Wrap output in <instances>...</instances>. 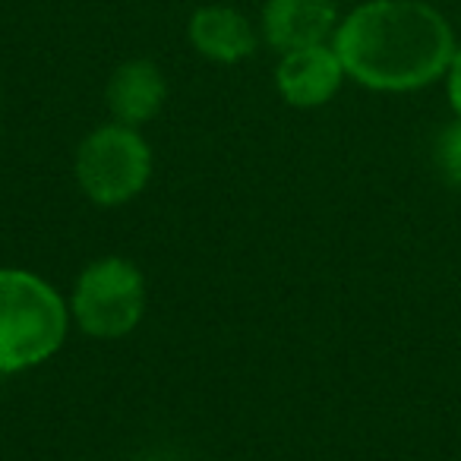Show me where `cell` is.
Segmentation results:
<instances>
[{
	"label": "cell",
	"instance_id": "cell-1",
	"mask_svg": "<svg viewBox=\"0 0 461 461\" xmlns=\"http://www.w3.org/2000/svg\"><path fill=\"white\" fill-rule=\"evenodd\" d=\"M348 79L373 92H417L448 73L455 32L429 0H364L332 39Z\"/></svg>",
	"mask_w": 461,
	"mask_h": 461
},
{
	"label": "cell",
	"instance_id": "cell-2",
	"mask_svg": "<svg viewBox=\"0 0 461 461\" xmlns=\"http://www.w3.org/2000/svg\"><path fill=\"white\" fill-rule=\"evenodd\" d=\"M70 303L48 278L0 269V376L51 360L70 335Z\"/></svg>",
	"mask_w": 461,
	"mask_h": 461
},
{
	"label": "cell",
	"instance_id": "cell-3",
	"mask_svg": "<svg viewBox=\"0 0 461 461\" xmlns=\"http://www.w3.org/2000/svg\"><path fill=\"white\" fill-rule=\"evenodd\" d=\"M155 155L140 127L102 123L89 130L73 155V177L92 205L117 209L140 196L152 180Z\"/></svg>",
	"mask_w": 461,
	"mask_h": 461
},
{
	"label": "cell",
	"instance_id": "cell-4",
	"mask_svg": "<svg viewBox=\"0 0 461 461\" xmlns=\"http://www.w3.org/2000/svg\"><path fill=\"white\" fill-rule=\"evenodd\" d=\"M67 303L79 332L98 341H117L146 316V272L127 257H98L83 266Z\"/></svg>",
	"mask_w": 461,
	"mask_h": 461
},
{
	"label": "cell",
	"instance_id": "cell-5",
	"mask_svg": "<svg viewBox=\"0 0 461 461\" xmlns=\"http://www.w3.org/2000/svg\"><path fill=\"white\" fill-rule=\"evenodd\" d=\"M345 79H348L345 64H341L332 41L278 54L276 89L285 98V104H291V108L307 111V108L329 104L339 95Z\"/></svg>",
	"mask_w": 461,
	"mask_h": 461
},
{
	"label": "cell",
	"instance_id": "cell-6",
	"mask_svg": "<svg viewBox=\"0 0 461 461\" xmlns=\"http://www.w3.org/2000/svg\"><path fill=\"white\" fill-rule=\"evenodd\" d=\"M341 23L339 0H266L259 35L278 54L335 39Z\"/></svg>",
	"mask_w": 461,
	"mask_h": 461
},
{
	"label": "cell",
	"instance_id": "cell-7",
	"mask_svg": "<svg viewBox=\"0 0 461 461\" xmlns=\"http://www.w3.org/2000/svg\"><path fill=\"white\" fill-rule=\"evenodd\" d=\"M186 39L193 51L212 64H240L259 45V32L253 29V23L228 4H205L193 10L186 23Z\"/></svg>",
	"mask_w": 461,
	"mask_h": 461
},
{
	"label": "cell",
	"instance_id": "cell-8",
	"mask_svg": "<svg viewBox=\"0 0 461 461\" xmlns=\"http://www.w3.org/2000/svg\"><path fill=\"white\" fill-rule=\"evenodd\" d=\"M108 111L111 121L127 123V127H142L155 121L167 102V79L155 60L133 58L123 60L108 79Z\"/></svg>",
	"mask_w": 461,
	"mask_h": 461
},
{
	"label": "cell",
	"instance_id": "cell-9",
	"mask_svg": "<svg viewBox=\"0 0 461 461\" xmlns=\"http://www.w3.org/2000/svg\"><path fill=\"white\" fill-rule=\"evenodd\" d=\"M433 158H436V167H439V177L446 180L448 186L461 190V117H455L439 133Z\"/></svg>",
	"mask_w": 461,
	"mask_h": 461
},
{
	"label": "cell",
	"instance_id": "cell-10",
	"mask_svg": "<svg viewBox=\"0 0 461 461\" xmlns=\"http://www.w3.org/2000/svg\"><path fill=\"white\" fill-rule=\"evenodd\" d=\"M446 89H448V102H452V111L461 117V45L455 48V58H452V64H448Z\"/></svg>",
	"mask_w": 461,
	"mask_h": 461
},
{
	"label": "cell",
	"instance_id": "cell-11",
	"mask_svg": "<svg viewBox=\"0 0 461 461\" xmlns=\"http://www.w3.org/2000/svg\"><path fill=\"white\" fill-rule=\"evenodd\" d=\"M429 4H433V0H429Z\"/></svg>",
	"mask_w": 461,
	"mask_h": 461
}]
</instances>
